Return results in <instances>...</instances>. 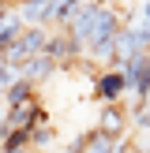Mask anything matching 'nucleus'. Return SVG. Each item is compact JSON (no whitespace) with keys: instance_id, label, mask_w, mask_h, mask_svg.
<instances>
[{"instance_id":"f257e3e1","label":"nucleus","mask_w":150,"mask_h":153,"mask_svg":"<svg viewBox=\"0 0 150 153\" xmlns=\"http://www.w3.org/2000/svg\"><path fill=\"white\" fill-rule=\"evenodd\" d=\"M94 97H98L101 105H124V97H128V79H124V71L105 67V71L94 79Z\"/></svg>"},{"instance_id":"f03ea898","label":"nucleus","mask_w":150,"mask_h":153,"mask_svg":"<svg viewBox=\"0 0 150 153\" xmlns=\"http://www.w3.org/2000/svg\"><path fill=\"white\" fill-rule=\"evenodd\" d=\"M19 19L34 30H45V26H56V0H22L15 4Z\"/></svg>"},{"instance_id":"7ed1b4c3","label":"nucleus","mask_w":150,"mask_h":153,"mask_svg":"<svg viewBox=\"0 0 150 153\" xmlns=\"http://www.w3.org/2000/svg\"><path fill=\"white\" fill-rule=\"evenodd\" d=\"M128 127H131V112H128L124 105H101V120H98V131H101V134L124 142L128 138Z\"/></svg>"},{"instance_id":"20e7f679","label":"nucleus","mask_w":150,"mask_h":153,"mask_svg":"<svg viewBox=\"0 0 150 153\" xmlns=\"http://www.w3.org/2000/svg\"><path fill=\"white\" fill-rule=\"evenodd\" d=\"M98 15H101V4H82V7H79V15H75V22L68 26V34H71L75 41L86 45V41H90V34H94V26H98Z\"/></svg>"},{"instance_id":"39448f33","label":"nucleus","mask_w":150,"mask_h":153,"mask_svg":"<svg viewBox=\"0 0 150 153\" xmlns=\"http://www.w3.org/2000/svg\"><path fill=\"white\" fill-rule=\"evenodd\" d=\"M56 67H60L56 60H52L49 52H41V56H30L26 64H19V75H22L26 82H34V86H38V82H41V79H49Z\"/></svg>"},{"instance_id":"423d86ee","label":"nucleus","mask_w":150,"mask_h":153,"mask_svg":"<svg viewBox=\"0 0 150 153\" xmlns=\"http://www.w3.org/2000/svg\"><path fill=\"white\" fill-rule=\"evenodd\" d=\"M26 101H38V97H34V82L19 79V82L4 94V108H19V105H26Z\"/></svg>"},{"instance_id":"0eeeda50","label":"nucleus","mask_w":150,"mask_h":153,"mask_svg":"<svg viewBox=\"0 0 150 153\" xmlns=\"http://www.w3.org/2000/svg\"><path fill=\"white\" fill-rule=\"evenodd\" d=\"M52 138H56V131L49 127V112H45V116L34 123V131H30V146H34V149H45Z\"/></svg>"},{"instance_id":"6e6552de","label":"nucleus","mask_w":150,"mask_h":153,"mask_svg":"<svg viewBox=\"0 0 150 153\" xmlns=\"http://www.w3.org/2000/svg\"><path fill=\"white\" fill-rule=\"evenodd\" d=\"M79 0H56V26H71V22H75V15H79Z\"/></svg>"},{"instance_id":"1a4fd4ad","label":"nucleus","mask_w":150,"mask_h":153,"mask_svg":"<svg viewBox=\"0 0 150 153\" xmlns=\"http://www.w3.org/2000/svg\"><path fill=\"white\" fill-rule=\"evenodd\" d=\"M139 22L150 30V4H139Z\"/></svg>"},{"instance_id":"9d476101","label":"nucleus","mask_w":150,"mask_h":153,"mask_svg":"<svg viewBox=\"0 0 150 153\" xmlns=\"http://www.w3.org/2000/svg\"><path fill=\"white\" fill-rule=\"evenodd\" d=\"M19 153H30V149H19Z\"/></svg>"}]
</instances>
